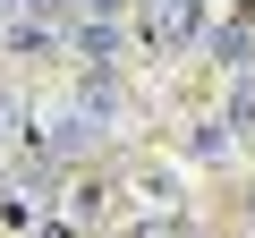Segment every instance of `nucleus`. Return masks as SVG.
<instances>
[{
  "label": "nucleus",
  "mask_w": 255,
  "mask_h": 238,
  "mask_svg": "<svg viewBox=\"0 0 255 238\" xmlns=\"http://www.w3.org/2000/svg\"><path fill=\"white\" fill-rule=\"evenodd\" d=\"M145 34L162 51H196L213 34V9H204V0H145Z\"/></svg>",
  "instance_id": "nucleus-1"
},
{
  "label": "nucleus",
  "mask_w": 255,
  "mask_h": 238,
  "mask_svg": "<svg viewBox=\"0 0 255 238\" xmlns=\"http://www.w3.org/2000/svg\"><path fill=\"white\" fill-rule=\"evenodd\" d=\"M68 51H77V68H85V77H111V60H119V26L77 17V26H68Z\"/></svg>",
  "instance_id": "nucleus-2"
},
{
  "label": "nucleus",
  "mask_w": 255,
  "mask_h": 238,
  "mask_svg": "<svg viewBox=\"0 0 255 238\" xmlns=\"http://www.w3.org/2000/svg\"><path fill=\"white\" fill-rule=\"evenodd\" d=\"M204 51H213V68H221L230 85H238V77H255V34H247V26H213V34H204Z\"/></svg>",
  "instance_id": "nucleus-3"
},
{
  "label": "nucleus",
  "mask_w": 255,
  "mask_h": 238,
  "mask_svg": "<svg viewBox=\"0 0 255 238\" xmlns=\"http://www.w3.org/2000/svg\"><path fill=\"white\" fill-rule=\"evenodd\" d=\"M221 128L255 136V77H238V85H230V111H221Z\"/></svg>",
  "instance_id": "nucleus-4"
},
{
  "label": "nucleus",
  "mask_w": 255,
  "mask_h": 238,
  "mask_svg": "<svg viewBox=\"0 0 255 238\" xmlns=\"http://www.w3.org/2000/svg\"><path fill=\"white\" fill-rule=\"evenodd\" d=\"M230 153V128H221V119H204V128H196V162H221Z\"/></svg>",
  "instance_id": "nucleus-5"
}]
</instances>
